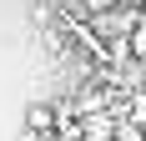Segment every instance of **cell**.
Listing matches in <instances>:
<instances>
[{"mask_svg": "<svg viewBox=\"0 0 146 141\" xmlns=\"http://www.w3.org/2000/svg\"><path fill=\"white\" fill-rule=\"evenodd\" d=\"M66 121H71L66 106H50V101H30V106H25V131H30L35 141H50Z\"/></svg>", "mask_w": 146, "mask_h": 141, "instance_id": "1", "label": "cell"}, {"mask_svg": "<svg viewBox=\"0 0 146 141\" xmlns=\"http://www.w3.org/2000/svg\"><path fill=\"white\" fill-rule=\"evenodd\" d=\"M126 45H131V56H136V61L146 66V15H141V25L131 30V41H126Z\"/></svg>", "mask_w": 146, "mask_h": 141, "instance_id": "2", "label": "cell"}]
</instances>
